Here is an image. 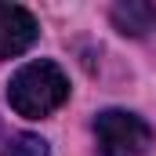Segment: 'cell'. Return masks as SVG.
I'll list each match as a JSON object with an SVG mask.
<instances>
[{
	"label": "cell",
	"instance_id": "obj_1",
	"mask_svg": "<svg viewBox=\"0 0 156 156\" xmlns=\"http://www.w3.org/2000/svg\"><path fill=\"white\" fill-rule=\"evenodd\" d=\"M69 98V80L55 62H29L7 83V102L18 116L40 120Z\"/></svg>",
	"mask_w": 156,
	"mask_h": 156
},
{
	"label": "cell",
	"instance_id": "obj_2",
	"mask_svg": "<svg viewBox=\"0 0 156 156\" xmlns=\"http://www.w3.org/2000/svg\"><path fill=\"white\" fill-rule=\"evenodd\" d=\"M94 142L102 156H145L153 145V127L127 109H105L94 120Z\"/></svg>",
	"mask_w": 156,
	"mask_h": 156
},
{
	"label": "cell",
	"instance_id": "obj_3",
	"mask_svg": "<svg viewBox=\"0 0 156 156\" xmlns=\"http://www.w3.org/2000/svg\"><path fill=\"white\" fill-rule=\"evenodd\" d=\"M37 33H40V26H37V18L26 7L0 4V62L29 51L33 40H37Z\"/></svg>",
	"mask_w": 156,
	"mask_h": 156
},
{
	"label": "cell",
	"instance_id": "obj_4",
	"mask_svg": "<svg viewBox=\"0 0 156 156\" xmlns=\"http://www.w3.org/2000/svg\"><path fill=\"white\" fill-rule=\"evenodd\" d=\"M109 18L123 37H149L156 29V7L145 0H120V4H113Z\"/></svg>",
	"mask_w": 156,
	"mask_h": 156
},
{
	"label": "cell",
	"instance_id": "obj_5",
	"mask_svg": "<svg viewBox=\"0 0 156 156\" xmlns=\"http://www.w3.org/2000/svg\"><path fill=\"white\" fill-rule=\"evenodd\" d=\"M47 142L40 138V134H15L11 142H7V149L4 156H47Z\"/></svg>",
	"mask_w": 156,
	"mask_h": 156
}]
</instances>
